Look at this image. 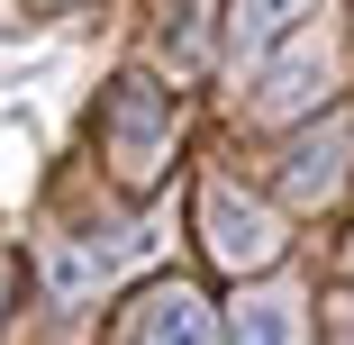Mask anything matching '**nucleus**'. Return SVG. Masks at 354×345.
Segmentation results:
<instances>
[{
    "label": "nucleus",
    "instance_id": "obj_1",
    "mask_svg": "<svg viewBox=\"0 0 354 345\" xmlns=\"http://www.w3.org/2000/svg\"><path fill=\"white\" fill-rule=\"evenodd\" d=\"M100 146H109V173L118 182H155L164 155H173V100H164V82L118 73L109 82V109H100Z\"/></svg>",
    "mask_w": 354,
    "mask_h": 345
},
{
    "label": "nucleus",
    "instance_id": "obj_2",
    "mask_svg": "<svg viewBox=\"0 0 354 345\" xmlns=\"http://www.w3.org/2000/svg\"><path fill=\"white\" fill-rule=\"evenodd\" d=\"M200 236L227 272H245V263H263L281 245V209H263L245 182H200Z\"/></svg>",
    "mask_w": 354,
    "mask_h": 345
},
{
    "label": "nucleus",
    "instance_id": "obj_3",
    "mask_svg": "<svg viewBox=\"0 0 354 345\" xmlns=\"http://www.w3.org/2000/svg\"><path fill=\"white\" fill-rule=\"evenodd\" d=\"M345 118H309L300 136H291V155H281V200L291 209H318V200L336 191V164H345Z\"/></svg>",
    "mask_w": 354,
    "mask_h": 345
},
{
    "label": "nucleus",
    "instance_id": "obj_4",
    "mask_svg": "<svg viewBox=\"0 0 354 345\" xmlns=\"http://www.w3.org/2000/svg\"><path fill=\"white\" fill-rule=\"evenodd\" d=\"M218 309H209L191 282H136V300L118 309V336H209Z\"/></svg>",
    "mask_w": 354,
    "mask_h": 345
},
{
    "label": "nucleus",
    "instance_id": "obj_5",
    "mask_svg": "<svg viewBox=\"0 0 354 345\" xmlns=\"http://www.w3.org/2000/svg\"><path fill=\"white\" fill-rule=\"evenodd\" d=\"M318 19V0H236V19H227V55L236 64H263L281 37H300Z\"/></svg>",
    "mask_w": 354,
    "mask_h": 345
},
{
    "label": "nucleus",
    "instance_id": "obj_6",
    "mask_svg": "<svg viewBox=\"0 0 354 345\" xmlns=\"http://www.w3.org/2000/svg\"><path fill=\"white\" fill-rule=\"evenodd\" d=\"M300 318H291V300H272V291H254L245 309H236V336H291Z\"/></svg>",
    "mask_w": 354,
    "mask_h": 345
},
{
    "label": "nucleus",
    "instance_id": "obj_7",
    "mask_svg": "<svg viewBox=\"0 0 354 345\" xmlns=\"http://www.w3.org/2000/svg\"><path fill=\"white\" fill-rule=\"evenodd\" d=\"M300 91H318V55H291V73H272V82H263V109H291Z\"/></svg>",
    "mask_w": 354,
    "mask_h": 345
},
{
    "label": "nucleus",
    "instance_id": "obj_8",
    "mask_svg": "<svg viewBox=\"0 0 354 345\" xmlns=\"http://www.w3.org/2000/svg\"><path fill=\"white\" fill-rule=\"evenodd\" d=\"M345 263H354V236H345Z\"/></svg>",
    "mask_w": 354,
    "mask_h": 345
}]
</instances>
